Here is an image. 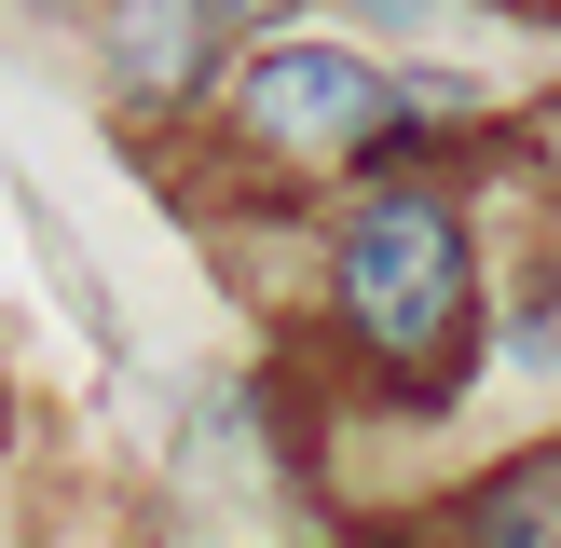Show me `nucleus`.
<instances>
[{"label":"nucleus","mask_w":561,"mask_h":548,"mask_svg":"<svg viewBox=\"0 0 561 548\" xmlns=\"http://www.w3.org/2000/svg\"><path fill=\"white\" fill-rule=\"evenodd\" d=\"M343 329L383 370H438L466 343V219L438 192H370L343 233Z\"/></svg>","instance_id":"1"},{"label":"nucleus","mask_w":561,"mask_h":548,"mask_svg":"<svg viewBox=\"0 0 561 548\" xmlns=\"http://www.w3.org/2000/svg\"><path fill=\"white\" fill-rule=\"evenodd\" d=\"M398 110H411L398 69H370V55H343V42H274V55L233 69V124L261 137V151H288V164H356V151H383Z\"/></svg>","instance_id":"2"},{"label":"nucleus","mask_w":561,"mask_h":548,"mask_svg":"<svg viewBox=\"0 0 561 548\" xmlns=\"http://www.w3.org/2000/svg\"><path fill=\"white\" fill-rule=\"evenodd\" d=\"M206 42H219L206 0H110V82H124L137 110H179L192 82H206Z\"/></svg>","instance_id":"3"},{"label":"nucleus","mask_w":561,"mask_h":548,"mask_svg":"<svg viewBox=\"0 0 561 548\" xmlns=\"http://www.w3.org/2000/svg\"><path fill=\"white\" fill-rule=\"evenodd\" d=\"M466 548H561V453H520L507 480L466 493Z\"/></svg>","instance_id":"4"},{"label":"nucleus","mask_w":561,"mask_h":548,"mask_svg":"<svg viewBox=\"0 0 561 548\" xmlns=\"http://www.w3.org/2000/svg\"><path fill=\"white\" fill-rule=\"evenodd\" d=\"M356 14H370V27H425L438 0H356Z\"/></svg>","instance_id":"5"},{"label":"nucleus","mask_w":561,"mask_h":548,"mask_svg":"<svg viewBox=\"0 0 561 548\" xmlns=\"http://www.w3.org/2000/svg\"><path fill=\"white\" fill-rule=\"evenodd\" d=\"M206 14H219V27H274L288 0H206Z\"/></svg>","instance_id":"6"},{"label":"nucleus","mask_w":561,"mask_h":548,"mask_svg":"<svg viewBox=\"0 0 561 548\" xmlns=\"http://www.w3.org/2000/svg\"><path fill=\"white\" fill-rule=\"evenodd\" d=\"M27 14H82V0H27Z\"/></svg>","instance_id":"7"}]
</instances>
